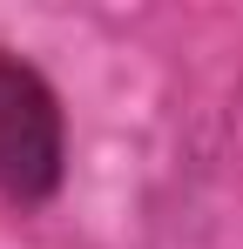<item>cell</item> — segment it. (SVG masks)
<instances>
[{
  "instance_id": "1",
  "label": "cell",
  "mask_w": 243,
  "mask_h": 249,
  "mask_svg": "<svg viewBox=\"0 0 243 249\" xmlns=\"http://www.w3.org/2000/svg\"><path fill=\"white\" fill-rule=\"evenodd\" d=\"M61 101L27 61L0 54V196L47 202L61 189Z\"/></svg>"
}]
</instances>
